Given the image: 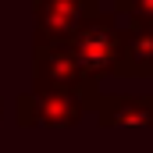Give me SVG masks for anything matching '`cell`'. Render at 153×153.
<instances>
[{
	"label": "cell",
	"instance_id": "6",
	"mask_svg": "<svg viewBox=\"0 0 153 153\" xmlns=\"http://www.w3.org/2000/svg\"><path fill=\"white\" fill-rule=\"evenodd\" d=\"M114 78H153V25L146 22L121 25V57Z\"/></svg>",
	"mask_w": 153,
	"mask_h": 153
},
{
	"label": "cell",
	"instance_id": "1",
	"mask_svg": "<svg viewBox=\"0 0 153 153\" xmlns=\"http://www.w3.org/2000/svg\"><path fill=\"white\" fill-rule=\"evenodd\" d=\"M100 93L29 85V93L14 96V121H18V128H75L85 114L96 111Z\"/></svg>",
	"mask_w": 153,
	"mask_h": 153
},
{
	"label": "cell",
	"instance_id": "4",
	"mask_svg": "<svg viewBox=\"0 0 153 153\" xmlns=\"http://www.w3.org/2000/svg\"><path fill=\"white\" fill-rule=\"evenodd\" d=\"M32 85L36 89H78V93H100L96 82L82 71L78 57L68 43L32 46Z\"/></svg>",
	"mask_w": 153,
	"mask_h": 153
},
{
	"label": "cell",
	"instance_id": "3",
	"mask_svg": "<svg viewBox=\"0 0 153 153\" xmlns=\"http://www.w3.org/2000/svg\"><path fill=\"white\" fill-rule=\"evenodd\" d=\"M100 11V0H32V46L68 43Z\"/></svg>",
	"mask_w": 153,
	"mask_h": 153
},
{
	"label": "cell",
	"instance_id": "7",
	"mask_svg": "<svg viewBox=\"0 0 153 153\" xmlns=\"http://www.w3.org/2000/svg\"><path fill=\"white\" fill-rule=\"evenodd\" d=\"M114 14L128 22H146L153 25V0H114Z\"/></svg>",
	"mask_w": 153,
	"mask_h": 153
},
{
	"label": "cell",
	"instance_id": "5",
	"mask_svg": "<svg viewBox=\"0 0 153 153\" xmlns=\"http://www.w3.org/2000/svg\"><path fill=\"white\" fill-rule=\"evenodd\" d=\"M93 117L100 128H153V93H100Z\"/></svg>",
	"mask_w": 153,
	"mask_h": 153
},
{
	"label": "cell",
	"instance_id": "8",
	"mask_svg": "<svg viewBox=\"0 0 153 153\" xmlns=\"http://www.w3.org/2000/svg\"><path fill=\"white\" fill-rule=\"evenodd\" d=\"M0 117H4V100H0Z\"/></svg>",
	"mask_w": 153,
	"mask_h": 153
},
{
	"label": "cell",
	"instance_id": "2",
	"mask_svg": "<svg viewBox=\"0 0 153 153\" xmlns=\"http://www.w3.org/2000/svg\"><path fill=\"white\" fill-rule=\"evenodd\" d=\"M71 53L78 57L82 71L89 75V82H103L114 75L117 57H121V22L114 11H96L89 22H82L75 36L68 39Z\"/></svg>",
	"mask_w": 153,
	"mask_h": 153
}]
</instances>
